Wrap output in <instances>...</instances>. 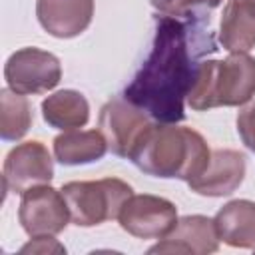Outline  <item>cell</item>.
<instances>
[{
  "mask_svg": "<svg viewBox=\"0 0 255 255\" xmlns=\"http://www.w3.org/2000/svg\"><path fill=\"white\" fill-rule=\"evenodd\" d=\"M219 241L229 247L255 249V201L233 199L213 217Z\"/></svg>",
  "mask_w": 255,
  "mask_h": 255,
  "instance_id": "cell-13",
  "label": "cell"
},
{
  "mask_svg": "<svg viewBox=\"0 0 255 255\" xmlns=\"http://www.w3.org/2000/svg\"><path fill=\"white\" fill-rule=\"evenodd\" d=\"M215 50L209 16L203 12L157 16L151 50L126 86L124 98L159 124L181 122L197 68L203 56Z\"/></svg>",
  "mask_w": 255,
  "mask_h": 255,
  "instance_id": "cell-1",
  "label": "cell"
},
{
  "mask_svg": "<svg viewBox=\"0 0 255 255\" xmlns=\"http://www.w3.org/2000/svg\"><path fill=\"white\" fill-rule=\"evenodd\" d=\"M70 209V221L78 227H94L110 219H118L122 205L133 189L118 177L96 181H68L62 185Z\"/></svg>",
  "mask_w": 255,
  "mask_h": 255,
  "instance_id": "cell-4",
  "label": "cell"
},
{
  "mask_svg": "<svg viewBox=\"0 0 255 255\" xmlns=\"http://www.w3.org/2000/svg\"><path fill=\"white\" fill-rule=\"evenodd\" d=\"M18 221L30 237L64 231L70 221V209L62 189L58 191L48 183L26 189L20 199Z\"/></svg>",
  "mask_w": 255,
  "mask_h": 255,
  "instance_id": "cell-8",
  "label": "cell"
},
{
  "mask_svg": "<svg viewBox=\"0 0 255 255\" xmlns=\"http://www.w3.org/2000/svg\"><path fill=\"white\" fill-rule=\"evenodd\" d=\"M4 80L10 90L22 96L46 94L60 84L62 66L52 52L40 48H20L6 60Z\"/></svg>",
  "mask_w": 255,
  "mask_h": 255,
  "instance_id": "cell-5",
  "label": "cell"
},
{
  "mask_svg": "<svg viewBox=\"0 0 255 255\" xmlns=\"http://www.w3.org/2000/svg\"><path fill=\"white\" fill-rule=\"evenodd\" d=\"M118 221L124 231L137 239H163L177 223V207L159 195H129Z\"/></svg>",
  "mask_w": 255,
  "mask_h": 255,
  "instance_id": "cell-7",
  "label": "cell"
},
{
  "mask_svg": "<svg viewBox=\"0 0 255 255\" xmlns=\"http://www.w3.org/2000/svg\"><path fill=\"white\" fill-rule=\"evenodd\" d=\"M219 235L215 221L205 215L179 217L175 227L159 241L149 247L147 253H181V255H207L217 251Z\"/></svg>",
  "mask_w": 255,
  "mask_h": 255,
  "instance_id": "cell-10",
  "label": "cell"
},
{
  "mask_svg": "<svg viewBox=\"0 0 255 255\" xmlns=\"http://www.w3.org/2000/svg\"><path fill=\"white\" fill-rule=\"evenodd\" d=\"M255 96V58L245 52L225 60H203L187 94L195 112L219 106H243Z\"/></svg>",
  "mask_w": 255,
  "mask_h": 255,
  "instance_id": "cell-3",
  "label": "cell"
},
{
  "mask_svg": "<svg viewBox=\"0 0 255 255\" xmlns=\"http://www.w3.org/2000/svg\"><path fill=\"white\" fill-rule=\"evenodd\" d=\"M223 0H183V6L187 12H195V10H201V8H217Z\"/></svg>",
  "mask_w": 255,
  "mask_h": 255,
  "instance_id": "cell-21",
  "label": "cell"
},
{
  "mask_svg": "<svg viewBox=\"0 0 255 255\" xmlns=\"http://www.w3.org/2000/svg\"><path fill=\"white\" fill-rule=\"evenodd\" d=\"M20 253H66V247L54 239V235H36L26 245H22Z\"/></svg>",
  "mask_w": 255,
  "mask_h": 255,
  "instance_id": "cell-19",
  "label": "cell"
},
{
  "mask_svg": "<svg viewBox=\"0 0 255 255\" xmlns=\"http://www.w3.org/2000/svg\"><path fill=\"white\" fill-rule=\"evenodd\" d=\"M151 6L163 16H185V14H191V12L185 10L183 0H151Z\"/></svg>",
  "mask_w": 255,
  "mask_h": 255,
  "instance_id": "cell-20",
  "label": "cell"
},
{
  "mask_svg": "<svg viewBox=\"0 0 255 255\" xmlns=\"http://www.w3.org/2000/svg\"><path fill=\"white\" fill-rule=\"evenodd\" d=\"M100 131L112 149L120 157H131L137 143L151 128V122L143 110L133 106L126 98H114L100 110Z\"/></svg>",
  "mask_w": 255,
  "mask_h": 255,
  "instance_id": "cell-6",
  "label": "cell"
},
{
  "mask_svg": "<svg viewBox=\"0 0 255 255\" xmlns=\"http://www.w3.org/2000/svg\"><path fill=\"white\" fill-rule=\"evenodd\" d=\"M40 26L54 38L80 36L94 18V0H38Z\"/></svg>",
  "mask_w": 255,
  "mask_h": 255,
  "instance_id": "cell-12",
  "label": "cell"
},
{
  "mask_svg": "<svg viewBox=\"0 0 255 255\" xmlns=\"http://www.w3.org/2000/svg\"><path fill=\"white\" fill-rule=\"evenodd\" d=\"M221 46L231 52H249L255 46V4L249 0H229L221 14Z\"/></svg>",
  "mask_w": 255,
  "mask_h": 255,
  "instance_id": "cell-14",
  "label": "cell"
},
{
  "mask_svg": "<svg viewBox=\"0 0 255 255\" xmlns=\"http://www.w3.org/2000/svg\"><path fill=\"white\" fill-rule=\"evenodd\" d=\"M237 133L245 147L255 153V102L237 114Z\"/></svg>",
  "mask_w": 255,
  "mask_h": 255,
  "instance_id": "cell-18",
  "label": "cell"
},
{
  "mask_svg": "<svg viewBox=\"0 0 255 255\" xmlns=\"http://www.w3.org/2000/svg\"><path fill=\"white\" fill-rule=\"evenodd\" d=\"M54 177V161L48 147L38 141H24L12 147L4 159L2 179L4 189L12 193H24L30 187L50 183Z\"/></svg>",
  "mask_w": 255,
  "mask_h": 255,
  "instance_id": "cell-9",
  "label": "cell"
},
{
  "mask_svg": "<svg viewBox=\"0 0 255 255\" xmlns=\"http://www.w3.org/2000/svg\"><path fill=\"white\" fill-rule=\"evenodd\" d=\"M32 106L26 96L4 88L0 90V137L4 141L22 139L32 126Z\"/></svg>",
  "mask_w": 255,
  "mask_h": 255,
  "instance_id": "cell-17",
  "label": "cell"
},
{
  "mask_svg": "<svg viewBox=\"0 0 255 255\" xmlns=\"http://www.w3.org/2000/svg\"><path fill=\"white\" fill-rule=\"evenodd\" d=\"M42 118L54 129H80L90 120V104L76 90H60L42 102Z\"/></svg>",
  "mask_w": 255,
  "mask_h": 255,
  "instance_id": "cell-16",
  "label": "cell"
},
{
  "mask_svg": "<svg viewBox=\"0 0 255 255\" xmlns=\"http://www.w3.org/2000/svg\"><path fill=\"white\" fill-rule=\"evenodd\" d=\"M108 141L100 129H70L54 137V155L62 165H84L100 161Z\"/></svg>",
  "mask_w": 255,
  "mask_h": 255,
  "instance_id": "cell-15",
  "label": "cell"
},
{
  "mask_svg": "<svg viewBox=\"0 0 255 255\" xmlns=\"http://www.w3.org/2000/svg\"><path fill=\"white\" fill-rule=\"evenodd\" d=\"M245 155L237 149H215L201 175L187 181L191 191L205 197L231 195L245 177Z\"/></svg>",
  "mask_w": 255,
  "mask_h": 255,
  "instance_id": "cell-11",
  "label": "cell"
},
{
  "mask_svg": "<svg viewBox=\"0 0 255 255\" xmlns=\"http://www.w3.org/2000/svg\"><path fill=\"white\" fill-rule=\"evenodd\" d=\"M249 2H253V4H255V0H249Z\"/></svg>",
  "mask_w": 255,
  "mask_h": 255,
  "instance_id": "cell-22",
  "label": "cell"
},
{
  "mask_svg": "<svg viewBox=\"0 0 255 255\" xmlns=\"http://www.w3.org/2000/svg\"><path fill=\"white\" fill-rule=\"evenodd\" d=\"M129 159L147 175L191 181L207 167L211 149L199 131L157 122L145 131Z\"/></svg>",
  "mask_w": 255,
  "mask_h": 255,
  "instance_id": "cell-2",
  "label": "cell"
}]
</instances>
